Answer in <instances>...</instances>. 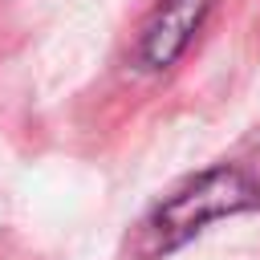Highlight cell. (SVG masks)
<instances>
[{"label":"cell","instance_id":"1","mask_svg":"<svg viewBox=\"0 0 260 260\" xmlns=\"http://www.w3.org/2000/svg\"><path fill=\"white\" fill-rule=\"evenodd\" d=\"M260 207V183L240 167H207L199 175H187L179 187H171L130 232L126 252L130 260H158L175 248H183L191 236H199L207 223L256 211Z\"/></svg>","mask_w":260,"mask_h":260},{"label":"cell","instance_id":"2","mask_svg":"<svg viewBox=\"0 0 260 260\" xmlns=\"http://www.w3.org/2000/svg\"><path fill=\"white\" fill-rule=\"evenodd\" d=\"M211 8H215V0H158L134 37V49H130L134 65L142 73L171 69L187 53L191 37L203 28Z\"/></svg>","mask_w":260,"mask_h":260}]
</instances>
